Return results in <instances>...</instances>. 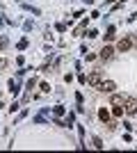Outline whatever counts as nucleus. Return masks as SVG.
<instances>
[{"label":"nucleus","mask_w":137,"mask_h":153,"mask_svg":"<svg viewBox=\"0 0 137 153\" xmlns=\"http://www.w3.org/2000/svg\"><path fill=\"white\" fill-rule=\"evenodd\" d=\"M124 110H126V114H137V98H133V96H126V101H124Z\"/></svg>","instance_id":"1"},{"label":"nucleus","mask_w":137,"mask_h":153,"mask_svg":"<svg viewBox=\"0 0 137 153\" xmlns=\"http://www.w3.org/2000/svg\"><path fill=\"white\" fill-rule=\"evenodd\" d=\"M103 80H105V78H103V73H101V71H94V73H89V76H87V85H89V87H94V89H96Z\"/></svg>","instance_id":"2"},{"label":"nucleus","mask_w":137,"mask_h":153,"mask_svg":"<svg viewBox=\"0 0 137 153\" xmlns=\"http://www.w3.org/2000/svg\"><path fill=\"white\" fill-rule=\"evenodd\" d=\"M133 44H135V37H124L117 44V48H119V53H126V51H130V48H133Z\"/></svg>","instance_id":"3"},{"label":"nucleus","mask_w":137,"mask_h":153,"mask_svg":"<svg viewBox=\"0 0 137 153\" xmlns=\"http://www.w3.org/2000/svg\"><path fill=\"white\" fill-rule=\"evenodd\" d=\"M96 89H98V91H105V94H112V91H114V89H117V85H114V82H112V80H103V82H101V85H98V87H96Z\"/></svg>","instance_id":"4"},{"label":"nucleus","mask_w":137,"mask_h":153,"mask_svg":"<svg viewBox=\"0 0 137 153\" xmlns=\"http://www.w3.org/2000/svg\"><path fill=\"white\" fill-rule=\"evenodd\" d=\"M98 119L107 123V121H110V112H107V110H105V108H101V110H98Z\"/></svg>","instance_id":"5"},{"label":"nucleus","mask_w":137,"mask_h":153,"mask_svg":"<svg viewBox=\"0 0 137 153\" xmlns=\"http://www.w3.org/2000/svg\"><path fill=\"white\" fill-rule=\"evenodd\" d=\"M112 55H114V51H112L110 46H105L103 51H101V57H103V59H110V57H112Z\"/></svg>","instance_id":"6"},{"label":"nucleus","mask_w":137,"mask_h":153,"mask_svg":"<svg viewBox=\"0 0 137 153\" xmlns=\"http://www.w3.org/2000/svg\"><path fill=\"white\" fill-rule=\"evenodd\" d=\"M124 101H126V96H121V94L112 96V105H124Z\"/></svg>","instance_id":"7"},{"label":"nucleus","mask_w":137,"mask_h":153,"mask_svg":"<svg viewBox=\"0 0 137 153\" xmlns=\"http://www.w3.org/2000/svg\"><path fill=\"white\" fill-rule=\"evenodd\" d=\"M19 89H21V87H19V82H16V80H9V91H12L14 96L19 94Z\"/></svg>","instance_id":"8"},{"label":"nucleus","mask_w":137,"mask_h":153,"mask_svg":"<svg viewBox=\"0 0 137 153\" xmlns=\"http://www.w3.org/2000/svg\"><path fill=\"white\" fill-rule=\"evenodd\" d=\"M53 114H55V117H62V114H64V105H55V108H53Z\"/></svg>","instance_id":"9"},{"label":"nucleus","mask_w":137,"mask_h":153,"mask_svg":"<svg viewBox=\"0 0 137 153\" xmlns=\"http://www.w3.org/2000/svg\"><path fill=\"white\" fill-rule=\"evenodd\" d=\"M112 114H114V117H121V114H124V108H121V105H114Z\"/></svg>","instance_id":"10"},{"label":"nucleus","mask_w":137,"mask_h":153,"mask_svg":"<svg viewBox=\"0 0 137 153\" xmlns=\"http://www.w3.org/2000/svg\"><path fill=\"white\" fill-rule=\"evenodd\" d=\"M114 37H117V34H114V27H107V34H105V39H107V41H112Z\"/></svg>","instance_id":"11"},{"label":"nucleus","mask_w":137,"mask_h":153,"mask_svg":"<svg viewBox=\"0 0 137 153\" xmlns=\"http://www.w3.org/2000/svg\"><path fill=\"white\" fill-rule=\"evenodd\" d=\"M91 142H94V146H96V149H103V140H101V137H94Z\"/></svg>","instance_id":"12"},{"label":"nucleus","mask_w":137,"mask_h":153,"mask_svg":"<svg viewBox=\"0 0 137 153\" xmlns=\"http://www.w3.org/2000/svg\"><path fill=\"white\" fill-rule=\"evenodd\" d=\"M73 119H76V114H73V112H69V117H66L64 126H71V123H73Z\"/></svg>","instance_id":"13"},{"label":"nucleus","mask_w":137,"mask_h":153,"mask_svg":"<svg viewBox=\"0 0 137 153\" xmlns=\"http://www.w3.org/2000/svg\"><path fill=\"white\" fill-rule=\"evenodd\" d=\"M25 48H27V39H21L19 41V51H25Z\"/></svg>","instance_id":"14"},{"label":"nucleus","mask_w":137,"mask_h":153,"mask_svg":"<svg viewBox=\"0 0 137 153\" xmlns=\"http://www.w3.org/2000/svg\"><path fill=\"white\" fill-rule=\"evenodd\" d=\"M34 87H37V80H34V78H30V80H27V89H34Z\"/></svg>","instance_id":"15"},{"label":"nucleus","mask_w":137,"mask_h":153,"mask_svg":"<svg viewBox=\"0 0 137 153\" xmlns=\"http://www.w3.org/2000/svg\"><path fill=\"white\" fill-rule=\"evenodd\" d=\"M41 91H46V94H48V91H50V85H48V82H41Z\"/></svg>","instance_id":"16"},{"label":"nucleus","mask_w":137,"mask_h":153,"mask_svg":"<svg viewBox=\"0 0 137 153\" xmlns=\"http://www.w3.org/2000/svg\"><path fill=\"white\" fill-rule=\"evenodd\" d=\"M87 37L94 39V37H98V32H96V30H89V32H87Z\"/></svg>","instance_id":"17"},{"label":"nucleus","mask_w":137,"mask_h":153,"mask_svg":"<svg viewBox=\"0 0 137 153\" xmlns=\"http://www.w3.org/2000/svg\"><path fill=\"white\" fill-rule=\"evenodd\" d=\"M57 30L59 32H66V23H57Z\"/></svg>","instance_id":"18"},{"label":"nucleus","mask_w":137,"mask_h":153,"mask_svg":"<svg viewBox=\"0 0 137 153\" xmlns=\"http://www.w3.org/2000/svg\"><path fill=\"white\" fill-rule=\"evenodd\" d=\"M82 2H87V5H94V0H82Z\"/></svg>","instance_id":"19"},{"label":"nucleus","mask_w":137,"mask_h":153,"mask_svg":"<svg viewBox=\"0 0 137 153\" xmlns=\"http://www.w3.org/2000/svg\"><path fill=\"white\" fill-rule=\"evenodd\" d=\"M107 2H119V0H107Z\"/></svg>","instance_id":"20"}]
</instances>
